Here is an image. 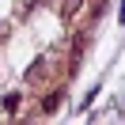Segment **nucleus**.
Returning <instances> with one entry per match:
<instances>
[{"label": "nucleus", "mask_w": 125, "mask_h": 125, "mask_svg": "<svg viewBox=\"0 0 125 125\" xmlns=\"http://www.w3.org/2000/svg\"><path fill=\"white\" fill-rule=\"evenodd\" d=\"M80 8H83V0H64V4H61V15H64V19H76Z\"/></svg>", "instance_id": "nucleus-1"}, {"label": "nucleus", "mask_w": 125, "mask_h": 125, "mask_svg": "<svg viewBox=\"0 0 125 125\" xmlns=\"http://www.w3.org/2000/svg\"><path fill=\"white\" fill-rule=\"evenodd\" d=\"M42 76H46V61H34L31 72H27V80H31V83H42Z\"/></svg>", "instance_id": "nucleus-2"}, {"label": "nucleus", "mask_w": 125, "mask_h": 125, "mask_svg": "<svg viewBox=\"0 0 125 125\" xmlns=\"http://www.w3.org/2000/svg\"><path fill=\"white\" fill-rule=\"evenodd\" d=\"M57 110V95H46V99H42V114H53Z\"/></svg>", "instance_id": "nucleus-3"}]
</instances>
